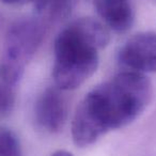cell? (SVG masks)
I'll return each instance as SVG.
<instances>
[{
  "label": "cell",
  "instance_id": "8992f818",
  "mask_svg": "<svg viewBox=\"0 0 156 156\" xmlns=\"http://www.w3.org/2000/svg\"><path fill=\"white\" fill-rule=\"evenodd\" d=\"M101 20L115 32H126L132 28L135 13L130 0H92Z\"/></svg>",
  "mask_w": 156,
  "mask_h": 156
},
{
  "label": "cell",
  "instance_id": "52a82bcc",
  "mask_svg": "<svg viewBox=\"0 0 156 156\" xmlns=\"http://www.w3.org/2000/svg\"><path fill=\"white\" fill-rule=\"evenodd\" d=\"M77 0H34V11L45 22H59L66 18L75 8Z\"/></svg>",
  "mask_w": 156,
  "mask_h": 156
},
{
  "label": "cell",
  "instance_id": "ba28073f",
  "mask_svg": "<svg viewBox=\"0 0 156 156\" xmlns=\"http://www.w3.org/2000/svg\"><path fill=\"white\" fill-rule=\"evenodd\" d=\"M0 156H23L18 137L13 130L0 127Z\"/></svg>",
  "mask_w": 156,
  "mask_h": 156
},
{
  "label": "cell",
  "instance_id": "8fae6325",
  "mask_svg": "<svg viewBox=\"0 0 156 156\" xmlns=\"http://www.w3.org/2000/svg\"><path fill=\"white\" fill-rule=\"evenodd\" d=\"M50 156H74L72 153H69V151H65V150H58V151L54 152Z\"/></svg>",
  "mask_w": 156,
  "mask_h": 156
},
{
  "label": "cell",
  "instance_id": "277c9868",
  "mask_svg": "<svg viewBox=\"0 0 156 156\" xmlns=\"http://www.w3.org/2000/svg\"><path fill=\"white\" fill-rule=\"evenodd\" d=\"M117 59L124 71L144 75L156 72V33L139 32L130 37L120 47Z\"/></svg>",
  "mask_w": 156,
  "mask_h": 156
},
{
  "label": "cell",
  "instance_id": "7a4b0ae2",
  "mask_svg": "<svg viewBox=\"0 0 156 156\" xmlns=\"http://www.w3.org/2000/svg\"><path fill=\"white\" fill-rule=\"evenodd\" d=\"M110 42L109 28L93 17L69 23L58 33L54 44L52 78L63 91L79 88L96 72L100 50Z\"/></svg>",
  "mask_w": 156,
  "mask_h": 156
},
{
  "label": "cell",
  "instance_id": "7c38bea8",
  "mask_svg": "<svg viewBox=\"0 0 156 156\" xmlns=\"http://www.w3.org/2000/svg\"><path fill=\"white\" fill-rule=\"evenodd\" d=\"M0 26H1V16H0Z\"/></svg>",
  "mask_w": 156,
  "mask_h": 156
},
{
  "label": "cell",
  "instance_id": "30bf717a",
  "mask_svg": "<svg viewBox=\"0 0 156 156\" xmlns=\"http://www.w3.org/2000/svg\"><path fill=\"white\" fill-rule=\"evenodd\" d=\"M0 1L9 5H23L29 2H33L34 0H0Z\"/></svg>",
  "mask_w": 156,
  "mask_h": 156
},
{
  "label": "cell",
  "instance_id": "9c48e42d",
  "mask_svg": "<svg viewBox=\"0 0 156 156\" xmlns=\"http://www.w3.org/2000/svg\"><path fill=\"white\" fill-rule=\"evenodd\" d=\"M15 105V93L13 87L0 80V115H8Z\"/></svg>",
  "mask_w": 156,
  "mask_h": 156
},
{
  "label": "cell",
  "instance_id": "5b68a950",
  "mask_svg": "<svg viewBox=\"0 0 156 156\" xmlns=\"http://www.w3.org/2000/svg\"><path fill=\"white\" fill-rule=\"evenodd\" d=\"M63 90L48 87L37 100L34 107L35 121L45 132L56 134L63 129L67 120V102Z\"/></svg>",
  "mask_w": 156,
  "mask_h": 156
},
{
  "label": "cell",
  "instance_id": "6da1fadb",
  "mask_svg": "<svg viewBox=\"0 0 156 156\" xmlns=\"http://www.w3.org/2000/svg\"><path fill=\"white\" fill-rule=\"evenodd\" d=\"M152 94L149 78L130 71L94 87L78 104L72 120L75 145L87 147L110 130L129 125L149 106Z\"/></svg>",
  "mask_w": 156,
  "mask_h": 156
},
{
  "label": "cell",
  "instance_id": "3957f363",
  "mask_svg": "<svg viewBox=\"0 0 156 156\" xmlns=\"http://www.w3.org/2000/svg\"><path fill=\"white\" fill-rule=\"evenodd\" d=\"M45 35L42 20L20 18L8 29L0 59V80L14 87L22 79L27 64L41 46Z\"/></svg>",
  "mask_w": 156,
  "mask_h": 156
}]
</instances>
